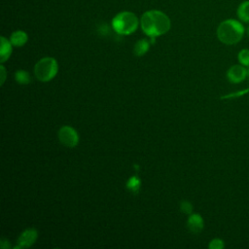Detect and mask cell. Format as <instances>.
<instances>
[{
	"label": "cell",
	"instance_id": "277c9868",
	"mask_svg": "<svg viewBox=\"0 0 249 249\" xmlns=\"http://www.w3.org/2000/svg\"><path fill=\"white\" fill-rule=\"evenodd\" d=\"M58 71V65L53 57H43L34 67L35 77L41 82H49L55 77Z\"/></svg>",
	"mask_w": 249,
	"mask_h": 249
},
{
	"label": "cell",
	"instance_id": "52a82bcc",
	"mask_svg": "<svg viewBox=\"0 0 249 249\" xmlns=\"http://www.w3.org/2000/svg\"><path fill=\"white\" fill-rule=\"evenodd\" d=\"M247 69L242 64L231 66L227 72V78L231 83H240L247 77Z\"/></svg>",
	"mask_w": 249,
	"mask_h": 249
},
{
	"label": "cell",
	"instance_id": "44dd1931",
	"mask_svg": "<svg viewBox=\"0 0 249 249\" xmlns=\"http://www.w3.org/2000/svg\"><path fill=\"white\" fill-rule=\"evenodd\" d=\"M247 75H248V77H249V68L247 69Z\"/></svg>",
	"mask_w": 249,
	"mask_h": 249
},
{
	"label": "cell",
	"instance_id": "6da1fadb",
	"mask_svg": "<svg viewBox=\"0 0 249 249\" xmlns=\"http://www.w3.org/2000/svg\"><path fill=\"white\" fill-rule=\"evenodd\" d=\"M143 32L149 37H158L165 34L171 26L169 18L160 11L152 10L145 12L140 19Z\"/></svg>",
	"mask_w": 249,
	"mask_h": 249
},
{
	"label": "cell",
	"instance_id": "5bb4252c",
	"mask_svg": "<svg viewBox=\"0 0 249 249\" xmlns=\"http://www.w3.org/2000/svg\"><path fill=\"white\" fill-rule=\"evenodd\" d=\"M15 79L20 85H27L30 82V76H29L28 72L21 70V69L18 70L15 73Z\"/></svg>",
	"mask_w": 249,
	"mask_h": 249
},
{
	"label": "cell",
	"instance_id": "9a60e30c",
	"mask_svg": "<svg viewBox=\"0 0 249 249\" xmlns=\"http://www.w3.org/2000/svg\"><path fill=\"white\" fill-rule=\"evenodd\" d=\"M238 61L240 62V64H242L243 66H249V50L248 49H243L238 53L237 55Z\"/></svg>",
	"mask_w": 249,
	"mask_h": 249
},
{
	"label": "cell",
	"instance_id": "30bf717a",
	"mask_svg": "<svg viewBox=\"0 0 249 249\" xmlns=\"http://www.w3.org/2000/svg\"><path fill=\"white\" fill-rule=\"evenodd\" d=\"M236 15L241 22L249 23V0L243 1L239 4L236 10Z\"/></svg>",
	"mask_w": 249,
	"mask_h": 249
},
{
	"label": "cell",
	"instance_id": "ac0fdd59",
	"mask_svg": "<svg viewBox=\"0 0 249 249\" xmlns=\"http://www.w3.org/2000/svg\"><path fill=\"white\" fill-rule=\"evenodd\" d=\"M0 73H1V85H3L6 79V69L3 65L0 66Z\"/></svg>",
	"mask_w": 249,
	"mask_h": 249
},
{
	"label": "cell",
	"instance_id": "4fadbf2b",
	"mask_svg": "<svg viewBox=\"0 0 249 249\" xmlns=\"http://www.w3.org/2000/svg\"><path fill=\"white\" fill-rule=\"evenodd\" d=\"M140 185H141V181L136 175L130 177L128 179V181L126 182V188L133 194L138 193V191L140 189Z\"/></svg>",
	"mask_w": 249,
	"mask_h": 249
},
{
	"label": "cell",
	"instance_id": "5b68a950",
	"mask_svg": "<svg viewBox=\"0 0 249 249\" xmlns=\"http://www.w3.org/2000/svg\"><path fill=\"white\" fill-rule=\"evenodd\" d=\"M59 142L68 148H74L79 143V134L76 129L70 125H63L58 130Z\"/></svg>",
	"mask_w": 249,
	"mask_h": 249
},
{
	"label": "cell",
	"instance_id": "7c38bea8",
	"mask_svg": "<svg viewBox=\"0 0 249 249\" xmlns=\"http://www.w3.org/2000/svg\"><path fill=\"white\" fill-rule=\"evenodd\" d=\"M149 47H150V42L146 39H141L136 42L133 49V53L137 56H142L149 51Z\"/></svg>",
	"mask_w": 249,
	"mask_h": 249
},
{
	"label": "cell",
	"instance_id": "ffe728a7",
	"mask_svg": "<svg viewBox=\"0 0 249 249\" xmlns=\"http://www.w3.org/2000/svg\"><path fill=\"white\" fill-rule=\"evenodd\" d=\"M246 32H247V34H248V36H249V26L247 27V29H246Z\"/></svg>",
	"mask_w": 249,
	"mask_h": 249
},
{
	"label": "cell",
	"instance_id": "e0dca14e",
	"mask_svg": "<svg viewBox=\"0 0 249 249\" xmlns=\"http://www.w3.org/2000/svg\"><path fill=\"white\" fill-rule=\"evenodd\" d=\"M208 247L210 249H222L224 248V241L220 238H214L210 241Z\"/></svg>",
	"mask_w": 249,
	"mask_h": 249
},
{
	"label": "cell",
	"instance_id": "8992f818",
	"mask_svg": "<svg viewBox=\"0 0 249 249\" xmlns=\"http://www.w3.org/2000/svg\"><path fill=\"white\" fill-rule=\"evenodd\" d=\"M38 237L37 231L35 229H26L23 231L18 238V243L15 246V249H21V248H28L33 245Z\"/></svg>",
	"mask_w": 249,
	"mask_h": 249
},
{
	"label": "cell",
	"instance_id": "ba28073f",
	"mask_svg": "<svg viewBox=\"0 0 249 249\" xmlns=\"http://www.w3.org/2000/svg\"><path fill=\"white\" fill-rule=\"evenodd\" d=\"M187 227L193 233H198L203 229V219L199 214H192L188 221H187Z\"/></svg>",
	"mask_w": 249,
	"mask_h": 249
},
{
	"label": "cell",
	"instance_id": "7a4b0ae2",
	"mask_svg": "<svg viewBox=\"0 0 249 249\" xmlns=\"http://www.w3.org/2000/svg\"><path fill=\"white\" fill-rule=\"evenodd\" d=\"M245 33V28L241 21L236 19H226L222 21L217 28L218 39L226 45H234L238 43Z\"/></svg>",
	"mask_w": 249,
	"mask_h": 249
},
{
	"label": "cell",
	"instance_id": "2e32d148",
	"mask_svg": "<svg viewBox=\"0 0 249 249\" xmlns=\"http://www.w3.org/2000/svg\"><path fill=\"white\" fill-rule=\"evenodd\" d=\"M180 209L185 214H191L193 211V205L190 201L183 200L180 202Z\"/></svg>",
	"mask_w": 249,
	"mask_h": 249
},
{
	"label": "cell",
	"instance_id": "8fae6325",
	"mask_svg": "<svg viewBox=\"0 0 249 249\" xmlns=\"http://www.w3.org/2000/svg\"><path fill=\"white\" fill-rule=\"evenodd\" d=\"M27 34L24 31L21 30H18L12 33L11 37H10V41L12 43L13 46L16 47H21L23 46L26 42H27Z\"/></svg>",
	"mask_w": 249,
	"mask_h": 249
},
{
	"label": "cell",
	"instance_id": "3957f363",
	"mask_svg": "<svg viewBox=\"0 0 249 249\" xmlns=\"http://www.w3.org/2000/svg\"><path fill=\"white\" fill-rule=\"evenodd\" d=\"M139 24L137 17L131 12H121L114 17L112 26L114 30L121 35H128L133 33Z\"/></svg>",
	"mask_w": 249,
	"mask_h": 249
},
{
	"label": "cell",
	"instance_id": "d6986e66",
	"mask_svg": "<svg viewBox=\"0 0 249 249\" xmlns=\"http://www.w3.org/2000/svg\"><path fill=\"white\" fill-rule=\"evenodd\" d=\"M8 241H9V240L1 239V241H0V247H1L2 249H8V248L10 247V244H9Z\"/></svg>",
	"mask_w": 249,
	"mask_h": 249
},
{
	"label": "cell",
	"instance_id": "9c48e42d",
	"mask_svg": "<svg viewBox=\"0 0 249 249\" xmlns=\"http://www.w3.org/2000/svg\"><path fill=\"white\" fill-rule=\"evenodd\" d=\"M12 43L5 37H1V47H0V61L4 63L12 53Z\"/></svg>",
	"mask_w": 249,
	"mask_h": 249
}]
</instances>
